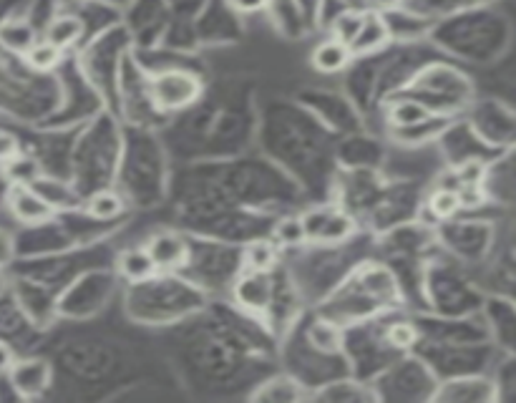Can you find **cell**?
<instances>
[{
	"label": "cell",
	"mask_w": 516,
	"mask_h": 403,
	"mask_svg": "<svg viewBox=\"0 0 516 403\" xmlns=\"http://www.w3.org/2000/svg\"><path fill=\"white\" fill-rule=\"evenodd\" d=\"M169 361L184 386L214 396L255 386L277 368L275 335L227 298H212L197 315L162 330ZM245 393V398H247Z\"/></svg>",
	"instance_id": "obj_1"
},
{
	"label": "cell",
	"mask_w": 516,
	"mask_h": 403,
	"mask_svg": "<svg viewBox=\"0 0 516 403\" xmlns=\"http://www.w3.org/2000/svg\"><path fill=\"white\" fill-rule=\"evenodd\" d=\"M335 134L325 129L300 104H275L260 124L262 152L295 179L308 202H323L333 194Z\"/></svg>",
	"instance_id": "obj_2"
},
{
	"label": "cell",
	"mask_w": 516,
	"mask_h": 403,
	"mask_svg": "<svg viewBox=\"0 0 516 403\" xmlns=\"http://www.w3.org/2000/svg\"><path fill=\"white\" fill-rule=\"evenodd\" d=\"M401 308L406 305L391 265L373 255L358 262L313 310L348 328Z\"/></svg>",
	"instance_id": "obj_3"
},
{
	"label": "cell",
	"mask_w": 516,
	"mask_h": 403,
	"mask_svg": "<svg viewBox=\"0 0 516 403\" xmlns=\"http://www.w3.org/2000/svg\"><path fill=\"white\" fill-rule=\"evenodd\" d=\"M169 177L172 167L159 131L121 124V152L114 187L124 194L131 212L152 210L167 202Z\"/></svg>",
	"instance_id": "obj_4"
},
{
	"label": "cell",
	"mask_w": 516,
	"mask_h": 403,
	"mask_svg": "<svg viewBox=\"0 0 516 403\" xmlns=\"http://www.w3.org/2000/svg\"><path fill=\"white\" fill-rule=\"evenodd\" d=\"M373 235L360 230L340 245H300L282 252V267L308 308H315L365 257H373Z\"/></svg>",
	"instance_id": "obj_5"
},
{
	"label": "cell",
	"mask_w": 516,
	"mask_h": 403,
	"mask_svg": "<svg viewBox=\"0 0 516 403\" xmlns=\"http://www.w3.org/2000/svg\"><path fill=\"white\" fill-rule=\"evenodd\" d=\"M209 300L212 298L182 273H154L152 278L121 288V308L129 323L154 330L184 323Z\"/></svg>",
	"instance_id": "obj_6"
},
{
	"label": "cell",
	"mask_w": 516,
	"mask_h": 403,
	"mask_svg": "<svg viewBox=\"0 0 516 403\" xmlns=\"http://www.w3.org/2000/svg\"><path fill=\"white\" fill-rule=\"evenodd\" d=\"M428 43L436 51L469 63H491L509 48L511 26L506 16L491 6L471 8L438 18L428 33Z\"/></svg>",
	"instance_id": "obj_7"
},
{
	"label": "cell",
	"mask_w": 516,
	"mask_h": 403,
	"mask_svg": "<svg viewBox=\"0 0 516 403\" xmlns=\"http://www.w3.org/2000/svg\"><path fill=\"white\" fill-rule=\"evenodd\" d=\"M121 152V121L111 111H99L91 121L81 124L73 142L68 179L81 194L114 184L116 164Z\"/></svg>",
	"instance_id": "obj_8"
},
{
	"label": "cell",
	"mask_w": 516,
	"mask_h": 403,
	"mask_svg": "<svg viewBox=\"0 0 516 403\" xmlns=\"http://www.w3.org/2000/svg\"><path fill=\"white\" fill-rule=\"evenodd\" d=\"M421 290L426 313L446 315V318L476 315L484 303V290L476 283L474 273L446 255L441 247H436L423 260Z\"/></svg>",
	"instance_id": "obj_9"
},
{
	"label": "cell",
	"mask_w": 516,
	"mask_h": 403,
	"mask_svg": "<svg viewBox=\"0 0 516 403\" xmlns=\"http://www.w3.org/2000/svg\"><path fill=\"white\" fill-rule=\"evenodd\" d=\"M126 363L129 361L116 341L101 335H79L58 346L53 368H61L76 386H106V381H116L124 373Z\"/></svg>",
	"instance_id": "obj_10"
},
{
	"label": "cell",
	"mask_w": 516,
	"mask_h": 403,
	"mask_svg": "<svg viewBox=\"0 0 516 403\" xmlns=\"http://www.w3.org/2000/svg\"><path fill=\"white\" fill-rule=\"evenodd\" d=\"M398 94L413 96L426 104L433 114L461 116L466 106L476 99V86L464 71L456 69L454 63L438 56L421 66L406 84V89Z\"/></svg>",
	"instance_id": "obj_11"
},
{
	"label": "cell",
	"mask_w": 516,
	"mask_h": 403,
	"mask_svg": "<svg viewBox=\"0 0 516 403\" xmlns=\"http://www.w3.org/2000/svg\"><path fill=\"white\" fill-rule=\"evenodd\" d=\"M124 283L114 273L111 265L89 267L73 280H68L56 293V318L58 323L84 325L99 318L109 305L121 295Z\"/></svg>",
	"instance_id": "obj_12"
},
{
	"label": "cell",
	"mask_w": 516,
	"mask_h": 403,
	"mask_svg": "<svg viewBox=\"0 0 516 403\" xmlns=\"http://www.w3.org/2000/svg\"><path fill=\"white\" fill-rule=\"evenodd\" d=\"M131 48H134V38L126 31L124 23H116V26L101 31L99 36L89 38L79 51L73 53L81 74L94 86L96 94L104 101L106 111H111V114H114L116 104V79H119L121 61Z\"/></svg>",
	"instance_id": "obj_13"
},
{
	"label": "cell",
	"mask_w": 516,
	"mask_h": 403,
	"mask_svg": "<svg viewBox=\"0 0 516 403\" xmlns=\"http://www.w3.org/2000/svg\"><path fill=\"white\" fill-rule=\"evenodd\" d=\"M240 270V245L202 235H189V260L184 265L182 275L192 280L197 288H202L209 298H225Z\"/></svg>",
	"instance_id": "obj_14"
},
{
	"label": "cell",
	"mask_w": 516,
	"mask_h": 403,
	"mask_svg": "<svg viewBox=\"0 0 516 403\" xmlns=\"http://www.w3.org/2000/svg\"><path fill=\"white\" fill-rule=\"evenodd\" d=\"M501 222L504 220H499V217L461 212L454 220L436 225V242L446 255H451L456 262H461L474 273L476 267L484 265L486 257L494 250L496 240L501 235Z\"/></svg>",
	"instance_id": "obj_15"
},
{
	"label": "cell",
	"mask_w": 516,
	"mask_h": 403,
	"mask_svg": "<svg viewBox=\"0 0 516 403\" xmlns=\"http://www.w3.org/2000/svg\"><path fill=\"white\" fill-rule=\"evenodd\" d=\"M393 313V310H391ZM388 313L376 315L371 320L355 323L345 328L343 335V356L348 361L350 376L360 381H373L386 366H391L398 353L383 338V325Z\"/></svg>",
	"instance_id": "obj_16"
},
{
	"label": "cell",
	"mask_w": 516,
	"mask_h": 403,
	"mask_svg": "<svg viewBox=\"0 0 516 403\" xmlns=\"http://www.w3.org/2000/svg\"><path fill=\"white\" fill-rule=\"evenodd\" d=\"M416 356L426 361L433 376L454 378V376H474V373H491L494 363L504 351L494 343H428L418 341Z\"/></svg>",
	"instance_id": "obj_17"
},
{
	"label": "cell",
	"mask_w": 516,
	"mask_h": 403,
	"mask_svg": "<svg viewBox=\"0 0 516 403\" xmlns=\"http://www.w3.org/2000/svg\"><path fill=\"white\" fill-rule=\"evenodd\" d=\"M438 378L421 356L406 353L383 368L371 381L378 403H421L431 401Z\"/></svg>",
	"instance_id": "obj_18"
},
{
	"label": "cell",
	"mask_w": 516,
	"mask_h": 403,
	"mask_svg": "<svg viewBox=\"0 0 516 403\" xmlns=\"http://www.w3.org/2000/svg\"><path fill=\"white\" fill-rule=\"evenodd\" d=\"M146 79H149V96H152L154 109L164 119H172V116L192 109L207 94L204 76L199 74V69H187V66L146 74Z\"/></svg>",
	"instance_id": "obj_19"
},
{
	"label": "cell",
	"mask_w": 516,
	"mask_h": 403,
	"mask_svg": "<svg viewBox=\"0 0 516 403\" xmlns=\"http://www.w3.org/2000/svg\"><path fill=\"white\" fill-rule=\"evenodd\" d=\"M471 131L481 144H486L494 152L514 149V129L516 116L506 101L499 99H474L461 114Z\"/></svg>",
	"instance_id": "obj_20"
},
{
	"label": "cell",
	"mask_w": 516,
	"mask_h": 403,
	"mask_svg": "<svg viewBox=\"0 0 516 403\" xmlns=\"http://www.w3.org/2000/svg\"><path fill=\"white\" fill-rule=\"evenodd\" d=\"M298 104L308 114H313L325 129L333 131L335 137L363 129V114L343 94H335V91H305V94H300Z\"/></svg>",
	"instance_id": "obj_21"
},
{
	"label": "cell",
	"mask_w": 516,
	"mask_h": 403,
	"mask_svg": "<svg viewBox=\"0 0 516 403\" xmlns=\"http://www.w3.org/2000/svg\"><path fill=\"white\" fill-rule=\"evenodd\" d=\"M237 310H242L250 318L260 320L267 328L272 298H275V270L272 273H257V270H240L232 280L230 290L225 295Z\"/></svg>",
	"instance_id": "obj_22"
},
{
	"label": "cell",
	"mask_w": 516,
	"mask_h": 403,
	"mask_svg": "<svg viewBox=\"0 0 516 403\" xmlns=\"http://www.w3.org/2000/svg\"><path fill=\"white\" fill-rule=\"evenodd\" d=\"M8 383L23 401H38L48 396L56 386V368H53L51 356H23L13 361V366L6 373Z\"/></svg>",
	"instance_id": "obj_23"
},
{
	"label": "cell",
	"mask_w": 516,
	"mask_h": 403,
	"mask_svg": "<svg viewBox=\"0 0 516 403\" xmlns=\"http://www.w3.org/2000/svg\"><path fill=\"white\" fill-rule=\"evenodd\" d=\"M11 293L13 298H16L18 308L23 310V315H26L41 333H48V330L58 323L56 290L46 288V285L36 283V280L11 275Z\"/></svg>",
	"instance_id": "obj_24"
},
{
	"label": "cell",
	"mask_w": 516,
	"mask_h": 403,
	"mask_svg": "<svg viewBox=\"0 0 516 403\" xmlns=\"http://www.w3.org/2000/svg\"><path fill=\"white\" fill-rule=\"evenodd\" d=\"M146 255L152 257L159 273H182L189 260V235L179 227H162L144 237Z\"/></svg>",
	"instance_id": "obj_25"
},
{
	"label": "cell",
	"mask_w": 516,
	"mask_h": 403,
	"mask_svg": "<svg viewBox=\"0 0 516 403\" xmlns=\"http://www.w3.org/2000/svg\"><path fill=\"white\" fill-rule=\"evenodd\" d=\"M386 147L365 129L350 131L335 139V164L338 169H381Z\"/></svg>",
	"instance_id": "obj_26"
},
{
	"label": "cell",
	"mask_w": 516,
	"mask_h": 403,
	"mask_svg": "<svg viewBox=\"0 0 516 403\" xmlns=\"http://www.w3.org/2000/svg\"><path fill=\"white\" fill-rule=\"evenodd\" d=\"M433 403H496L494 378L489 373L441 378L433 388Z\"/></svg>",
	"instance_id": "obj_27"
},
{
	"label": "cell",
	"mask_w": 516,
	"mask_h": 403,
	"mask_svg": "<svg viewBox=\"0 0 516 403\" xmlns=\"http://www.w3.org/2000/svg\"><path fill=\"white\" fill-rule=\"evenodd\" d=\"M491 343L501 351L516 353V305L506 295H484L479 310Z\"/></svg>",
	"instance_id": "obj_28"
},
{
	"label": "cell",
	"mask_w": 516,
	"mask_h": 403,
	"mask_svg": "<svg viewBox=\"0 0 516 403\" xmlns=\"http://www.w3.org/2000/svg\"><path fill=\"white\" fill-rule=\"evenodd\" d=\"M481 192L486 202L499 210H511L514 205V149L496 154L484 169L481 177Z\"/></svg>",
	"instance_id": "obj_29"
},
{
	"label": "cell",
	"mask_w": 516,
	"mask_h": 403,
	"mask_svg": "<svg viewBox=\"0 0 516 403\" xmlns=\"http://www.w3.org/2000/svg\"><path fill=\"white\" fill-rule=\"evenodd\" d=\"M247 401L257 403H303L310 401V391L298 381L292 378L290 373L275 368V371L267 373L265 378L255 383L247 393Z\"/></svg>",
	"instance_id": "obj_30"
},
{
	"label": "cell",
	"mask_w": 516,
	"mask_h": 403,
	"mask_svg": "<svg viewBox=\"0 0 516 403\" xmlns=\"http://www.w3.org/2000/svg\"><path fill=\"white\" fill-rule=\"evenodd\" d=\"M6 210L18 227H36L56 217V212L28 184H8Z\"/></svg>",
	"instance_id": "obj_31"
},
{
	"label": "cell",
	"mask_w": 516,
	"mask_h": 403,
	"mask_svg": "<svg viewBox=\"0 0 516 403\" xmlns=\"http://www.w3.org/2000/svg\"><path fill=\"white\" fill-rule=\"evenodd\" d=\"M28 187H31L56 215L81 210V202H84V194L73 187L71 179L56 177V174L41 172L36 179L28 182Z\"/></svg>",
	"instance_id": "obj_32"
},
{
	"label": "cell",
	"mask_w": 516,
	"mask_h": 403,
	"mask_svg": "<svg viewBox=\"0 0 516 403\" xmlns=\"http://www.w3.org/2000/svg\"><path fill=\"white\" fill-rule=\"evenodd\" d=\"M383 21H386L391 43L428 41V33H431L433 23H436L431 16H426V13L421 11H413V8L408 6L386 11L383 13Z\"/></svg>",
	"instance_id": "obj_33"
},
{
	"label": "cell",
	"mask_w": 516,
	"mask_h": 403,
	"mask_svg": "<svg viewBox=\"0 0 516 403\" xmlns=\"http://www.w3.org/2000/svg\"><path fill=\"white\" fill-rule=\"evenodd\" d=\"M81 212H84L86 217H91V220L104 222V225H124L131 207L126 205L124 194L111 184V187H101V189H94V192L84 194Z\"/></svg>",
	"instance_id": "obj_34"
},
{
	"label": "cell",
	"mask_w": 516,
	"mask_h": 403,
	"mask_svg": "<svg viewBox=\"0 0 516 403\" xmlns=\"http://www.w3.org/2000/svg\"><path fill=\"white\" fill-rule=\"evenodd\" d=\"M41 38L63 53H76L86 43V23L76 13L56 11L41 28Z\"/></svg>",
	"instance_id": "obj_35"
},
{
	"label": "cell",
	"mask_w": 516,
	"mask_h": 403,
	"mask_svg": "<svg viewBox=\"0 0 516 403\" xmlns=\"http://www.w3.org/2000/svg\"><path fill=\"white\" fill-rule=\"evenodd\" d=\"M310 401H325V403H378L376 391H373L371 381H360L355 376H340L333 381L323 383L310 393Z\"/></svg>",
	"instance_id": "obj_36"
},
{
	"label": "cell",
	"mask_w": 516,
	"mask_h": 403,
	"mask_svg": "<svg viewBox=\"0 0 516 403\" xmlns=\"http://www.w3.org/2000/svg\"><path fill=\"white\" fill-rule=\"evenodd\" d=\"M388 46H391V38H388V28H386V21H383V13L368 11V8H365L358 36H355L353 43H350L353 58L373 56V53L383 51V48Z\"/></svg>",
	"instance_id": "obj_37"
},
{
	"label": "cell",
	"mask_w": 516,
	"mask_h": 403,
	"mask_svg": "<svg viewBox=\"0 0 516 403\" xmlns=\"http://www.w3.org/2000/svg\"><path fill=\"white\" fill-rule=\"evenodd\" d=\"M114 273L119 275V280L124 285L141 283V280L152 278L154 273H159L154 267L152 257L146 255L144 245H129L124 250H116L114 255Z\"/></svg>",
	"instance_id": "obj_38"
},
{
	"label": "cell",
	"mask_w": 516,
	"mask_h": 403,
	"mask_svg": "<svg viewBox=\"0 0 516 403\" xmlns=\"http://www.w3.org/2000/svg\"><path fill=\"white\" fill-rule=\"evenodd\" d=\"M267 16H270L272 26L277 28V33H282L285 38H303L308 36L313 28H310L308 18L300 11V6L295 0H267Z\"/></svg>",
	"instance_id": "obj_39"
},
{
	"label": "cell",
	"mask_w": 516,
	"mask_h": 403,
	"mask_svg": "<svg viewBox=\"0 0 516 403\" xmlns=\"http://www.w3.org/2000/svg\"><path fill=\"white\" fill-rule=\"evenodd\" d=\"M242 270H257V273H272L282 265V250L270 235L252 237L240 245Z\"/></svg>",
	"instance_id": "obj_40"
},
{
	"label": "cell",
	"mask_w": 516,
	"mask_h": 403,
	"mask_svg": "<svg viewBox=\"0 0 516 403\" xmlns=\"http://www.w3.org/2000/svg\"><path fill=\"white\" fill-rule=\"evenodd\" d=\"M38 36H41V31L31 16H8L0 23V48L11 56L21 58L38 41Z\"/></svg>",
	"instance_id": "obj_41"
},
{
	"label": "cell",
	"mask_w": 516,
	"mask_h": 403,
	"mask_svg": "<svg viewBox=\"0 0 516 403\" xmlns=\"http://www.w3.org/2000/svg\"><path fill=\"white\" fill-rule=\"evenodd\" d=\"M350 63H353V51H350L348 43L335 41L330 36L323 38L310 53V66L323 76L343 74V71H348Z\"/></svg>",
	"instance_id": "obj_42"
},
{
	"label": "cell",
	"mask_w": 516,
	"mask_h": 403,
	"mask_svg": "<svg viewBox=\"0 0 516 403\" xmlns=\"http://www.w3.org/2000/svg\"><path fill=\"white\" fill-rule=\"evenodd\" d=\"M358 232V220H355L350 212H345L338 202H333L328 217H325L323 225H320L318 235H315V240L308 242V245H340V242L353 240Z\"/></svg>",
	"instance_id": "obj_43"
},
{
	"label": "cell",
	"mask_w": 516,
	"mask_h": 403,
	"mask_svg": "<svg viewBox=\"0 0 516 403\" xmlns=\"http://www.w3.org/2000/svg\"><path fill=\"white\" fill-rule=\"evenodd\" d=\"M68 53L58 51L56 46H51V43L46 41V38L38 36V41L33 43L31 48H28L26 53L21 56L23 66H26L28 71H33V74H56V69L63 63V58H66Z\"/></svg>",
	"instance_id": "obj_44"
},
{
	"label": "cell",
	"mask_w": 516,
	"mask_h": 403,
	"mask_svg": "<svg viewBox=\"0 0 516 403\" xmlns=\"http://www.w3.org/2000/svg\"><path fill=\"white\" fill-rule=\"evenodd\" d=\"M300 210L295 212H285V215H280L275 220V225H272L270 230V237L272 240L280 245V250H295V247L305 245V232H303V222H300Z\"/></svg>",
	"instance_id": "obj_45"
},
{
	"label": "cell",
	"mask_w": 516,
	"mask_h": 403,
	"mask_svg": "<svg viewBox=\"0 0 516 403\" xmlns=\"http://www.w3.org/2000/svg\"><path fill=\"white\" fill-rule=\"evenodd\" d=\"M489 376L494 378L499 403H509L516 396V353H501Z\"/></svg>",
	"instance_id": "obj_46"
},
{
	"label": "cell",
	"mask_w": 516,
	"mask_h": 403,
	"mask_svg": "<svg viewBox=\"0 0 516 403\" xmlns=\"http://www.w3.org/2000/svg\"><path fill=\"white\" fill-rule=\"evenodd\" d=\"M363 13L365 8H343V11L335 13L325 28H328V36L335 38V41H343V43H353V38L358 36L360 31V23H363Z\"/></svg>",
	"instance_id": "obj_47"
},
{
	"label": "cell",
	"mask_w": 516,
	"mask_h": 403,
	"mask_svg": "<svg viewBox=\"0 0 516 403\" xmlns=\"http://www.w3.org/2000/svg\"><path fill=\"white\" fill-rule=\"evenodd\" d=\"M494 0H421V8L418 11L431 16L433 21L446 16H454V13L461 11H471V8H481V6H491Z\"/></svg>",
	"instance_id": "obj_48"
},
{
	"label": "cell",
	"mask_w": 516,
	"mask_h": 403,
	"mask_svg": "<svg viewBox=\"0 0 516 403\" xmlns=\"http://www.w3.org/2000/svg\"><path fill=\"white\" fill-rule=\"evenodd\" d=\"M23 154V142L13 134V131L0 129V167H6L8 162Z\"/></svg>",
	"instance_id": "obj_49"
},
{
	"label": "cell",
	"mask_w": 516,
	"mask_h": 403,
	"mask_svg": "<svg viewBox=\"0 0 516 403\" xmlns=\"http://www.w3.org/2000/svg\"><path fill=\"white\" fill-rule=\"evenodd\" d=\"M225 6L235 16H255V13H265L267 0H225Z\"/></svg>",
	"instance_id": "obj_50"
},
{
	"label": "cell",
	"mask_w": 516,
	"mask_h": 403,
	"mask_svg": "<svg viewBox=\"0 0 516 403\" xmlns=\"http://www.w3.org/2000/svg\"><path fill=\"white\" fill-rule=\"evenodd\" d=\"M13 260H16V242L11 232L0 227V265L8 267Z\"/></svg>",
	"instance_id": "obj_51"
},
{
	"label": "cell",
	"mask_w": 516,
	"mask_h": 403,
	"mask_svg": "<svg viewBox=\"0 0 516 403\" xmlns=\"http://www.w3.org/2000/svg\"><path fill=\"white\" fill-rule=\"evenodd\" d=\"M16 358H18L16 348H13L8 341H3V338H0V376H6L8 368L13 366V361H16Z\"/></svg>",
	"instance_id": "obj_52"
},
{
	"label": "cell",
	"mask_w": 516,
	"mask_h": 403,
	"mask_svg": "<svg viewBox=\"0 0 516 403\" xmlns=\"http://www.w3.org/2000/svg\"><path fill=\"white\" fill-rule=\"evenodd\" d=\"M401 6H408V0H365V8L378 13L393 11V8H401Z\"/></svg>",
	"instance_id": "obj_53"
},
{
	"label": "cell",
	"mask_w": 516,
	"mask_h": 403,
	"mask_svg": "<svg viewBox=\"0 0 516 403\" xmlns=\"http://www.w3.org/2000/svg\"><path fill=\"white\" fill-rule=\"evenodd\" d=\"M11 290V270L0 265V298Z\"/></svg>",
	"instance_id": "obj_54"
},
{
	"label": "cell",
	"mask_w": 516,
	"mask_h": 403,
	"mask_svg": "<svg viewBox=\"0 0 516 403\" xmlns=\"http://www.w3.org/2000/svg\"><path fill=\"white\" fill-rule=\"evenodd\" d=\"M338 3L345 8H365V0H338Z\"/></svg>",
	"instance_id": "obj_55"
}]
</instances>
